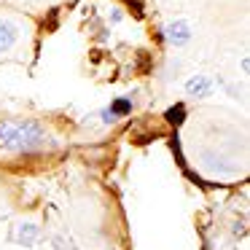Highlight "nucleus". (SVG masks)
Returning a JSON list of instances; mask_svg holds the SVG:
<instances>
[{
  "label": "nucleus",
  "instance_id": "nucleus-4",
  "mask_svg": "<svg viewBox=\"0 0 250 250\" xmlns=\"http://www.w3.org/2000/svg\"><path fill=\"white\" fill-rule=\"evenodd\" d=\"M186 92L191 94V97H207V94L212 92V81L207 76H194L186 81Z\"/></svg>",
  "mask_w": 250,
  "mask_h": 250
},
{
  "label": "nucleus",
  "instance_id": "nucleus-6",
  "mask_svg": "<svg viewBox=\"0 0 250 250\" xmlns=\"http://www.w3.org/2000/svg\"><path fill=\"white\" fill-rule=\"evenodd\" d=\"M35 237V226H24V242H33Z\"/></svg>",
  "mask_w": 250,
  "mask_h": 250
},
{
  "label": "nucleus",
  "instance_id": "nucleus-3",
  "mask_svg": "<svg viewBox=\"0 0 250 250\" xmlns=\"http://www.w3.org/2000/svg\"><path fill=\"white\" fill-rule=\"evenodd\" d=\"M167 41L172 46H186L191 41V24L186 19H175L167 24Z\"/></svg>",
  "mask_w": 250,
  "mask_h": 250
},
{
  "label": "nucleus",
  "instance_id": "nucleus-1",
  "mask_svg": "<svg viewBox=\"0 0 250 250\" xmlns=\"http://www.w3.org/2000/svg\"><path fill=\"white\" fill-rule=\"evenodd\" d=\"M51 146V135L41 121L33 119H6L0 121V151L6 153H33Z\"/></svg>",
  "mask_w": 250,
  "mask_h": 250
},
{
  "label": "nucleus",
  "instance_id": "nucleus-5",
  "mask_svg": "<svg viewBox=\"0 0 250 250\" xmlns=\"http://www.w3.org/2000/svg\"><path fill=\"white\" fill-rule=\"evenodd\" d=\"M132 108V103H126V100H119V103H113V108H110V116H119V113H126V110Z\"/></svg>",
  "mask_w": 250,
  "mask_h": 250
},
{
  "label": "nucleus",
  "instance_id": "nucleus-2",
  "mask_svg": "<svg viewBox=\"0 0 250 250\" xmlns=\"http://www.w3.org/2000/svg\"><path fill=\"white\" fill-rule=\"evenodd\" d=\"M17 43H19V27H17V22L0 17V57L8 54V51H11Z\"/></svg>",
  "mask_w": 250,
  "mask_h": 250
}]
</instances>
